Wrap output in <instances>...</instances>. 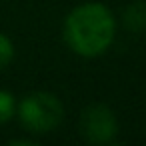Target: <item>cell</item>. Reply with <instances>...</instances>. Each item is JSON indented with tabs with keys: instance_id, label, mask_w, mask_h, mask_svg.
Here are the masks:
<instances>
[{
	"instance_id": "obj_2",
	"label": "cell",
	"mask_w": 146,
	"mask_h": 146,
	"mask_svg": "<svg viewBox=\"0 0 146 146\" xmlns=\"http://www.w3.org/2000/svg\"><path fill=\"white\" fill-rule=\"evenodd\" d=\"M20 124L32 134H48L60 126L64 118L62 102L52 92H30L16 108Z\"/></svg>"
},
{
	"instance_id": "obj_6",
	"label": "cell",
	"mask_w": 146,
	"mask_h": 146,
	"mask_svg": "<svg viewBox=\"0 0 146 146\" xmlns=\"http://www.w3.org/2000/svg\"><path fill=\"white\" fill-rule=\"evenodd\" d=\"M12 58H14V44L6 34L0 32V70L6 68L12 62Z\"/></svg>"
},
{
	"instance_id": "obj_4",
	"label": "cell",
	"mask_w": 146,
	"mask_h": 146,
	"mask_svg": "<svg viewBox=\"0 0 146 146\" xmlns=\"http://www.w3.org/2000/svg\"><path fill=\"white\" fill-rule=\"evenodd\" d=\"M122 20H124V26L132 32H142L146 30V2L142 0H136L132 2L124 14H122Z\"/></svg>"
},
{
	"instance_id": "obj_7",
	"label": "cell",
	"mask_w": 146,
	"mask_h": 146,
	"mask_svg": "<svg viewBox=\"0 0 146 146\" xmlns=\"http://www.w3.org/2000/svg\"><path fill=\"white\" fill-rule=\"evenodd\" d=\"M10 144L12 146H18V144H22V146H32V144H36L34 140H28V138H14V140H10Z\"/></svg>"
},
{
	"instance_id": "obj_5",
	"label": "cell",
	"mask_w": 146,
	"mask_h": 146,
	"mask_svg": "<svg viewBox=\"0 0 146 146\" xmlns=\"http://www.w3.org/2000/svg\"><path fill=\"white\" fill-rule=\"evenodd\" d=\"M16 114V100L8 90H0V124H6Z\"/></svg>"
},
{
	"instance_id": "obj_1",
	"label": "cell",
	"mask_w": 146,
	"mask_h": 146,
	"mask_svg": "<svg viewBox=\"0 0 146 146\" xmlns=\"http://www.w3.org/2000/svg\"><path fill=\"white\" fill-rule=\"evenodd\" d=\"M116 20L100 2L76 6L64 22V40L72 52L84 58L100 56L114 40Z\"/></svg>"
},
{
	"instance_id": "obj_3",
	"label": "cell",
	"mask_w": 146,
	"mask_h": 146,
	"mask_svg": "<svg viewBox=\"0 0 146 146\" xmlns=\"http://www.w3.org/2000/svg\"><path fill=\"white\" fill-rule=\"evenodd\" d=\"M80 134L92 144H106L118 132V120L106 104H90L80 114Z\"/></svg>"
}]
</instances>
